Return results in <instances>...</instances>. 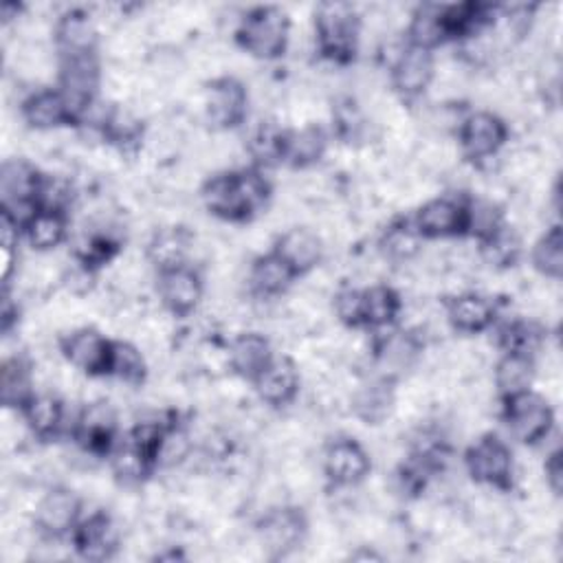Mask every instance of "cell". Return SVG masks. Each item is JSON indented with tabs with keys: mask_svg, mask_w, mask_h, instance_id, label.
Wrapping results in <instances>:
<instances>
[{
	"mask_svg": "<svg viewBox=\"0 0 563 563\" xmlns=\"http://www.w3.org/2000/svg\"><path fill=\"white\" fill-rule=\"evenodd\" d=\"M449 29H446V4H420L411 15L407 24V44L433 51L449 42Z\"/></svg>",
	"mask_w": 563,
	"mask_h": 563,
	"instance_id": "28",
	"label": "cell"
},
{
	"mask_svg": "<svg viewBox=\"0 0 563 563\" xmlns=\"http://www.w3.org/2000/svg\"><path fill=\"white\" fill-rule=\"evenodd\" d=\"M361 301L363 290L358 288H339L332 299V310L341 325L345 328H361Z\"/></svg>",
	"mask_w": 563,
	"mask_h": 563,
	"instance_id": "44",
	"label": "cell"
},
{
	"mask_svg": "<svg viewBox=\"0 0 563 563\" xmlns=\"http://www.w3.org/2000/svg\"><path fill=\"white\" fill-rule=\"evenodd\" d=\"M194 251V235L183 227H163L158 229L147 244V262L158 271L183 266Z\"/></svg>",
	"mask_w": 563,
	"mask_h": 563,
	"instance_id": "30",
	"label": "cell"
},
{
	"mask_svg": "<svg viewBox=\"0 0 563 563\" xmlns=\"http://www.w3.org/2000/svg\"><path fill=\"white\" fill-rule=\"evenodd\" d=\"M391 86L398 95L413 99L420 97L435 79V59L431 51L407 44L389 66Z\"/></svg>",
	"mask_w": 563,
	"mask_h": 563,
	"instance_id": "17",
	"label": "cell"
},
{
	"mask_svg": "<svg viewBox=\"0 0 563 563\" xmlns=\"http://www.w3.org/2000/svg\"><path fill=\"white\" fill-rule=\"evenodd\" d=\"M156 292L163 308L172 317H189L198 308L205 286L198 271L189 264H183L158 271Z\"/></svg>",
	"mask_w": 563,
	"mask_h": 563,
	"instance_id": "12",
	"label": "cell"
},
{
	"mask_svg": "<svg viewBox=\"0 0 563 563\" xmlns=\"http://www.w3.org/2000/svg\"><path fill=\"white\" fill-rule=\"evenodd\" d=\"M521 255V235L512 227L497 229L490 238L479 242V257L493 268H510Z\"/></svg>",
	"mask_w": 563,
	"mask_h": 563,
	"instance_id": "38",
	"label": "cell"
},
{
	"mask_svg": "<svg viewBox=\"0 0 563 563\" xmlns=\"http://www.w3.org/2000/svg\"><path fill=\"white\" fill-rule=\"evenodd\" d=\"M235 42L255 59H277L290 42V18L279 7H255L242 15Z\"/></svg>",
	"mask_w": 563,
	"mask_h": 563,
	"instance_id": "3",
	"label": "cell"
},
{
	"mask_svg": "<svg viewBox=\"0 0 563 563\" xmlns=\"http://www.w3.org/2000/svg\"><path fill=\"white\" fill-rule=\"evenodd\" d=\"M444 319L460 334H479L495 321V306L475 292L451 295L444 301Z\"/></svg>",
	"mask_w": 563,
	"mask_h": 563,
	"instance_id": "24",
	"label": "cell"
},
{
	"mask_svg": "<svg viewBox=\"0 0 563 563\" xmlns=\"http://www.w3.org/2000/svg\"><path fill=\"white\" fill-rule=\"evenodd\" d=\"M66 363L88 376H106L112 341L90 325H79L59 339Z\"/></svg>",
	"mask_w": 563,
	"mask_h": 563,
	"instance_id": "11",
	"label": "cell"
},
{
	"mask_svg": "<svg viewBox=\"0 0 563 563\" xmlns=\"http://www.w3.org/2000/svg\"><path fill=\"white\" fill-rule=\"evenodd\" d=\"M378 251L385 262H411L422 251V235L418 233L413 222H391L378 240Z\"/></svg>",
	"mask_w": 563,
	"mask_h": 563,
	"instance_id": "35",
	"label": "cell"
},
{
	"mask_svg": "<svg viewBox=\"0 0 563 563\" xmlns=\"http://www.w3.org/2000/svg\"><path fill=\"white\" fill-rule=\"evenodd\" d=\"M306 532L308 521L301 510L292 506H273L257 523V545L271 559H282L303 543Z\"/></svg>",
	"mask_w": 563,
	"mask_h": 563,
	"instance_id": "9",
	"label": "cell"
},
{
	"mask_svg": "<svg viewBox=\"0 0 563 563\" xmlns=\"http://www.w3.org/2000/svg\"><path fill=\"white\" fill-rule=\"evenodd\" d=\"M504 227L501 207L493 198H471L466 200V235L477 238V242L490 238Z\"/></svg>",
	"mask_w": 563,
	"mask_h": 563,
	"instance_id": "40",
	"label": "cell"
},
{
	"mask_svg": "<svg viewBox=\"0 0 563 563\" xmlns=\"http://www.w3.org/2000/svg\"><path fill=\"white\" fill-rule=\"evenodd\" d=\"M24 427L37 438V440H51L55 438L64 427L66 407L64 402L51 394V391H37L20 411Z\"/></svg>",
	"mask_w": 563,
	"mask_h": 563,
	"instance_id": "29",
	"label": "cell"
},
{
	"mask_svg": "<svg viewBox=\"0 0 563 563\" xmlns=\"http://www.w3.org/2000/svg\"><path fill=\"white\" fill-rule=\"evenodd\" d=\"M35 374L29 358L22 354L7 356L0 369V398L7 411H22L35 396Z\"/></svg>",
	"mask_w": 563,
	"mask_h": 563,
	"instance_id": "27",
	"label": "cell"
},
{
	"mask_svg": "<svg viewBox=\"0 0 563 563\" xmlns=\"http://www.w3.org/2000/svg\"><path fill=\"white\" fill-rule=\"evenodd\" d=\"M53 40L59 51V57L97 53L99 29L95 18L88 11L70 9L55 20Z\"/></svg>",
	"mask_w": 563,
	"mask_h": 563,
	"instance_id": "20",
	"label": "cell"
},
{
	"mask_svg": "<svg viewBox=\"0 0 563 563\" xmlns=\"http://www.w3.org/2000/svg\"><path fill=\"white\" fill-rule=\"evenodd\" d=\"M464 464L468 475L484 486H493L497 490H508L515 477L512 451L497 435H482L473 446H468L464 455Z\"/></svg>",
	"mask_w": 563,
	"mask_h": 563,
	"instance_id": "7",
	"label": "cell"
},
{
	"mask_svg": "<svg viewBox=\"0 0 563 563\" xmlns=\"http://www.w3.org/2000/svg\"><path fill=\"white\" fill-rule=\"evenodd\" d=\"M369 471V453L354 438H339L325 446L323 473L330 484L339 488H352L365 482Z\"/></svg>",
	"mask_w": 563,
	"mask_h": 563,
	"instance_id": "15",
	"label": "cell"
},
{
	"mask_svg": "<svg viewBox=\"0 0 563 563\" xmlns=\"http://www.w3.org/2000/svg\"><path fill=\"white\" fill-rule=\"evenodd\" d=\"M73 433L77 444L92 455H110L117 444V411L106 400H90L77 413Z\"/></svg>",
	"mask_w": 563,
	"mask_h": 563,
	"instance_id": "14",
	"label": "cell"
},
{
	"mask_svg": "<svg viewBox=\"0 0 563 563\" xmlns=\"http://www.w3.org/2000/svg\"><path fill=\"white\" fill-rule=\"evenodd\" d=\"M249 112V90L233 77H213L202 90V114L213 130L227 132L244 123Z\"/></svg>",
	"mask_w": 563,
	"mask_h": 563,
	"instance_id": "5",
	"label": "cell"
},
{
	"mask_svg": "<svg viewBox=\"0 0 563 563\" xmlns=\"http://www.w3.org/2000/svg\"><path fill=\"white\" fill-rule=\"evenodd\" d=\"M534 361L526 354L504 352V356L495 365V389L501 398H510L515 394L528 391L534 380Z\"/></svg>",
	"mask_w": 563,
	"mask_h": 563,
	"instance_id": "34",
	"label": "cell"
},
{
	"mask_svg": "<svg viewBox=\"0 0 563 563\" xmlns=\"http://www.w3.org/2000/svg\"><path fill=\"white\" fill-rule=\"evenodd\" d=\"M145 128H143V119L136 110H132L130 106L123 103H112L108 119L101 128V136L106 143L123 150L130 145H139L143 141Z\"/></svg>",
	"mask_w": 563,
	"mask_h": 563,
	"instance_id": "36",
	"label": "cell"
},
{
	"mask_svg": "<svg viewBox=\"0 0 563 563\" xmlns=\"http://www.w3.org/2000/svg\"><path fill=\"white\" fill-rule=\"evenodd\" d=\"M273 253L297 275H308L323 262V238L308 227H290L277 240Z\"/></svg>",
	"mask_w": 563,
	"mask_h": 563,
	"instance_id": "18",
	"label": "cell"
},
{
	"mask_svg": "<svg viewBox=\"0 0 563 563\" xmlns=\"http://www.w3.org/2000/svg\"><path fill=\"white\" fill-rule=\"evenodd\" d=\"M22 119L26 125L40 132H51L62 125L77 123L73 108L68 106L66 97L59 92V88H40L31 92L22 106H20Z\"/></svg>",
	"mask_w": 563,
	"mask_h": 563,
	"instance_id": "21",
	"label": "cell"
},
{
	"mask_svg": "<svg viewBox=\"0 0 563 563\" xmlns=\"http://www.w3.org/2000/svg\"><path fill=\"white\" fill-rule=\"evenodd\" d=\"M106 374L123 385H143L147 378V363L143 352L130 341H112Z\"/></svg>",
	"mask_w": 563,
	"mask_h": 563,
	"instance_id": "37",
	"label": "cell"
},
{
	"mask_svg": "<svg viewBox=\"0 0 563 563\" xmlns=\"http://www.w3.org/2000/svg\"><path fill=\"white\" fill-rule=\"evenodd\" d=\"M352 411L365 424H380L396 407V389L394 380L378 376L361 383L352 391Z\"/></svg>",
	"mask_w": 563,
	"mask_h": 563,
	"instance_id": "26",
	"label": "cell"
},
{
	"mask_svg": "<svg viewBox=\"0 0 563 563\" xmlns=\"http://www.w3.org/2000/svg\"><path fill=\"white\" fill-rule=\"evenodd\" d=\"M543 473H545V484L554 495H561V486H563V468H561V451L554 449L552 453H548L545 464H543Z\"/></svg>",
	"mask_w": 563,
	"mask_h": 563,
	"instance_id": "45",
	"label": "cell"
},
{
	"mask_svg": "<svg viewBox=\"0 0 563 563\" xmlns=\"http://www.w3.org/2000/svg\"><path fill=\"white\" fill-rule=\"evenodd\" d=\"M508 139L504 119L488 110H477L464 117L457 125V145L462 154L475 163L497 156Z\"/></svg>",
	"mask_w": 563,
	"mask_h": 563,
	"instance_id": "10",
	"label": "cell"
},
{
	"mask_svg": "<svg viewBox=\"0 0 563 563\" xmlns=\"http://www.w3.org/2000/svg\"><path fill=\"white\" fill-rule=\"evenodd\" d=\"M532 266L548 277L550 282H559L563 273V240L561 229L550 227L532 249Z\"/></svg>",
	"mask_w": 563,
	"mask_h": 563,
	"instance_id": "41",
	"label": "cell"
},
{
	"mask_svg": "<svg viewBox=\"0 0 563 563\" xmlns=\"http://www.w3.org/2000/svg\"><path fill=\"white\" fill-rule=\"evenodd\" d=\"M253 385H255L257 398L264 405H268V407H286L299 394V385H301L299 367L288 356H282V358L273 356V361L255 376Z\"/></svg>",
	"mask_w": 563,
	"mask_h": 563,
	"instance_id": "19",
	"label": "cell"
},
{
	"mask_svg": "<svg viewBox=\"0 0 563 563\" xmlns=\"http://www.w3.org/2000/svg\"><path fill=\"white\" fill-rule=\"evenodd\" d=\"M101 64L97 53L86 55H73L59 59L57 70V88L66 97L68 106L75 112V119L79 123L84 110L97 99L99 86H101Z\"/></svg>",
	"mask_w": 563,
	"mask_h": 563,
	"instance_id": "6",
	"label": "cell"
},
{
	"mask_svg": "<svg viewBox=\"0 0 563 563\" xmlns=\"http://www.w3.org/2000/svg\"><path fill=\"white\" fill-rule=\"evenodd\" d=\"M328 150V134L319 123H306L295 130H284L279 163L292 169H308L317 165Z\"/></svg>",
	"mask_w": 563,
	"mask_h": 563,
	"instance_id": "22",
	"label": "cell"
},
{
	"mask_svg": "<svg viewBox=\"0 0 563 563\" xmlns=\"http://www.w3.org/2000/svg\"><path fill=\"white\" fill-rule=\"evenodd\" d=\"M361 40V15L350 2H321L314 7V42L332 64L354 59Z\"/></svg>",
	"mask_w": 563,
	"mask_h": 563,
	"instance_id": "2",
	"label": "cell"
},
{
	"mask_svg": "<svg viewBox=\"0 0 563 563\" xmlns=\"http://www.w3.org/2000/svg\"><path fill=\"white\" fill-rule=\"evenodd\" d=\"M413 227L429 240H446L466 235V202L451 196H435L416 211Z\"/></svg>",
	"mask_w": 563,
	"mask_h": 563,
	"instance_id": "13",
	"label": "cell"
},
{
	"mask_svg": "<svg viewBox=\"0 0 563 563\" xmlns=\"http://www.w3.org/2000/svg\"><path fill=\"white\" fill-rule=\"evenodd\" d=\"M81 501L68 488H51L46 490L33 508V523L46 539H59L66 532L75 530L79 523Z\"/></svg>",
	"mask_w": 563,
	"mask_h": 563,
	"instance_id": "16",
	"label": "cell"
},
{
	"mask_svg": "<svg viewBox=\"0 0 563 563\" xmlns=\"http://www.w3.org/2000/svg\"><path fill=\"white\" fill-rule=\"evenodd\" d=\"M273 361L271 341L260 332H240L227 347V365L231 372L244 380H255V376Z\"/></svg>",
	"mask_w": 563,
	"mask_h": 563,
	"instance_id": "25",
	"label": "cell"
},
{
	"mask_svg": "<svg viewBox=\"0 0 563 563\" xmlns=\"http://www.w3.org/2000/svg\"><path fill=\"white\" fill-rule=\"evenodd\" d=\"M400 310H402V299L398 290H394L391 286L374 284L369 288H363L361 328L380 332L398 319Z\"/></svg>",
	"mask_w": 563,
	"mask_h": 563,
	"instance_id": "31",
	"label": "cell"
},
{
	"mask_svg": "<svg viewBox=\"0 0 563 563\" xmlns=\"http://www.w3.org/2000/svg\"><path fill=\"white\" fill-rule=\"evenodd\" d=\"M110 466L114 477L121 479L123 484H139L150 475V471L154 468V462L141 449H136L130 440H125L123 444L112 446Z\"/></svg>",
	"mask_w": 563,
	"mask_h": 563,
	"instance_id": "39",
	"label": "cell"
},
{
	"mask_svg": "<svg viewBox=\"0 0 563 563\" xmlns=\"http://www.w3.org/2000/svg\"><path fill=\"white\" fill-rule=\"evenodd\" d=\"M191 449H194V442L189 433L174 422L163 435V442L156 453V466H165V468L180 466L187 462Z\"/></svg>",
	"mask_w": 563,
	"mask_h": 563,
	"instance_id": "43",
	"label": "cell"
},
{
	"mask_svg": "<svg viewBox=\"0 0 563 563\" xmlns=\"http://www.w3.org/2000/svg\"><path fill=\"white\" fill-rule=\"evenodd\" d=\"M504 420L519 442L537 444L550 435L554 416L548 400L528 389L504 398Z\"/></svg>",
	"mask_w": 563,
	"mask_h": 563,
	"instance_id": "8",
	"label": "cell"
},
{
	"mask_svg": "<svg viewBox=\"0 0 563 563\" xmlns=\"http://www.w3.org/2000/svg\"><path fill=\"white\" fill-rule=\"evenodd\" d=\"M271 183L257 169L218 172L202 185L207 211L227 222H246L266 209Z\"/></svg>",
	"mask_w": 563,
	"mask_h": 563,
	"instance_id": "1",
	"label": "cell"
},
{
	"mask_svg": "<svg viewBox=\"0 0 563 563\" xmlns=\"http://www.w3.org/2000/svg\"><path fill=\"white\" fill-rule=\"evenodd\" d=\"M75 550L90 561H103L119 548L117 521L106 512H95L73 530Z\"/></svg>",
	"mask_w": 563,
	"mask_h": 563,
	"instance_id": "23",
	"label": "cell"
},
{
	"mask_svg": "<svg viewBox=\"0 0 563 563\" xmlns=\"http://www.w3.org/2000/svg\"><path fill=\"white\" fill-rule=\"evenodd\" d=\"M44 174L26 158H4L0 167V196L2 211L15 218L22 229L29 218L37 211V198Z\"/></svg>",
	"mask_w": 563,
	"mask_h": 563,
	"instance_id": "4",
	"label": "cell"
},
{
	"mask_svg": "<svg viewBox=\"0 0 563 563\" xmlns=\"http://www.w3.org/2000/svg\"><path fill=\"white\" fill-rule=\"evenodd\" d=\"M499 345L504 352L532 356L541 345V330L530 321H510L499 330Z\"/></svg>",
	"mask_w": 563,
	"mask_h": 563,
	"instance_id": "42",
	"label": "cell"
},
{
	"mask_svg": "<svg viewBox=\"0 0 563 563\" xmlns=\"http://www.w3.org/2000/svg\"><path fill=\"white\" fill-rule=\"evenodd\" d=\"M295 277L297 275L284 264L282 257H277L275 253H268V255H260L253 262L249 273V284L257 297L271 299V297L284 295L290 288Z\"/></svg>",
	"mask_w": 563,
	"mask_h": 563,
	"instance_id": "33",
	"label": "cell"
},
{
	"mask_svg": "<svg viewBox=\"0 0 563 563\" xmlns=\"http://www.w3.org/2000/svg\"><path fill=\"white\" fill-rule=\"evenodd\" d=\"M29 246L37 253L57 249L68 235V213L53 209H37L22 229Z\"/></svg>",
	"mask_w": 563,
	"mask_h": 563,
	"instance_id": "32",
	"label": "cell"
}]
</instances>
